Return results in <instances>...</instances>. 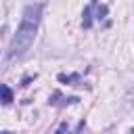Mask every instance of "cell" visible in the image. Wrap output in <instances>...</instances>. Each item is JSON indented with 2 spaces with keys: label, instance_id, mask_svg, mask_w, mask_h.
<instances>
[{
  "label": "cell",
  "instance_id": "obj_2",
  "mask_svg": "<svg viewBox=\"0 0 134 134\" xmlns=\"http://www.w3.org/2000/svg\"><path fill=\"white\" fill-rule=\"evenodd\" d=\"M10 100H13V90H10L8 86H2V103L8 105Z\"/></svg>",
  "mask_w": 134,
  "mask_h": 134
},
{
  "label": "cell",
  "instance_id": "obj_5",
  "mask_svg": "<svg viewBox=\"0 0 134 134\" xmlns=\"http://www.w3.org/2000/svg\"><path fill=\"white\" fill-rule=\"evenodd\" d=\"M130 134H134V130H132V132H130Z\"/></svg>",
  "mask_w": 134,
  "mask_h": 134
},
{
  "label": "cell",
  "instance_id": "obj_3",
  "mask_svg": "<svg viewBox=\"0 0 134 134\" xmlns=\"http://www.w3.org/2000/svg\"><path fill=\"white\" fill-rule=\"evenodd\" d=\"M54 134H69V128H67V124H61V126H59V130H57Z\"/></svg>",
  "mask_w": 134,
  "mask_h": 134
},
{
  "label": "cell",
  "instance_id": "obj_1",
  "mask_svg": "<svg viewBox=\"0 0 134 134\" xmlns=\"http://www.w3.org/2000/svg\"><path fill=\"white\" fill-rule=\"evenodd\" d=\"M40 19H42V4H27L23 8L21 23L17 27V34L10 40V46H8V57L10 59H19L29 50V46L34 44L36 34H38Z\"/></svg>",
  "mask_w": 134,
  "mask_h": 134
},
{
  "label": "cell",
  "instance_id": "obj_4",
  "mask_svg": "<svg viewBox=\"0 0 134 134\" xmlns=\"http://www.w3.org/2000/svg\"><path fill=\"white\" fill-rule=\"evenodd\" d=\"M2 134H8V132H2Z\"/></svg>",
  "mask_w": 134,
  "mask_h": 134
}]
</instances>
